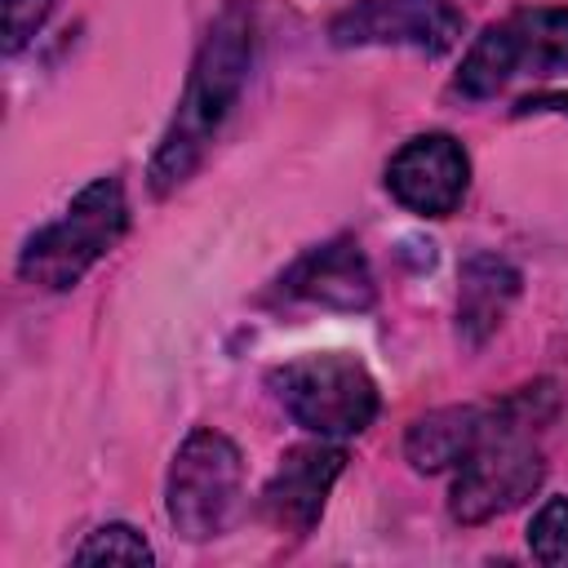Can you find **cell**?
I'll use <instances>...</instances> for the list:
<instances>
[{
	"label": "cell",
	"mask_w": 568,
	"mask_h": 568,
	"mask_svg": "<svg viewBox=\"0 0 568 568\" xmlns=\"http://www.w3.org/2000/svg\"><path fill=\"white\" fill-rule=\"evenodd\" d=\"M248 62H253V9H248V0H231L213 18V27L195 53L191 75H186V93H182L173 124H169L155 160H151V191L155 195L173 191L195 169L213 129L235 106L244 75H248Z\"/></svg>",
	"instance_id": "6da1fadb"
},
{
	"label": "cell",
	"mask_w": 568,
	"mask_h": 568,
	"mask_svg": "<svg viewBox=\"0 0 568 568\" xmlns=\"http://www.w3.org/2000/svg\"><path fill=\"white\" fill-rule=\"evenodd\" d=\"M240 448L217 430H195L169 466V519L186 541L217 537L240 501Z\"/></svg>",
	"instance_id": "8992f818"
},
{
	"label": "cell",
	"mask_w": 568,
	"mask_h": 568,
	"mask_svg": "<svg viewBox=\"0 0 568 568\" xmlns=\"http://www.w3.org/2000/svg\"><path fill=\"white\" fill-rule=\"evenodd\" d=\"M80 564H93V559H120V564H151V546L142 541V532H133L129 524H106L98 528L80 550H75Z\"/></svg>",
	"instance_id": "5bb4252c"
},
{
	"label": "cell",
	"mask_w": 568,
	"mask_h": 568,
	"mask_svg": "<svg viewBox=\"0 0 568 568\" xmlns=\"http://www.w3.org/2000/svg\"><path fill=\"white\" fill-rule=\"evenodd\" d=\"M271 386L288 408V417L315 430L320 439L359 435L377 417V382L355 355L342 351L288 359L284 368L271 373Z\"/></svg>",
	"instance_id": "277c9868"
},
{
	"label": "cell",
	"mask_w": 568,
	"mask_h": 568,
	"mask_svg": "<svg viewBox=\"0 0 568 568\" xmlns=\"http://www.w3.org/2000/svg\"><path fill=\"white\" fill-rule=\"evenodd\" d=\"M346 453L333 444H297L280 457L275 475L262 488V515L280 528V532H311V524L324 510V497L333 488V479L342 475Z\"/></svg>",
	"instance_id": "9c48e42d"
},
{
	"label": "cell",
	"mask_w": 568,
	"mask_h": 568,
	"mask_svg": "<svg viewBox=\"0 0 568 568\" xmlns=\"http://www.w3.org/2000/svg\"><path fill=\"white\" fill-rule=\"evenodd\" d=\"M515 75H568V9H519L493 22L470 44L457 84L470 98H493Z\"/></svg>",
	"instance_id": "5b68a950"
},
{
	"label": "cell",
	"mask_w": 568,
	"mask_h": 568,
	"mask_svg": "<svg viewBox=\"0 0 568 568\" xmlns=\"http://www.w3.org/2000/svg\"><path fill=\"white\" fill-rule=\"evenodd\" d=\"M532 395L537 390H524V395L506 399L493 417H484L475 448L457 462V479H453V497H448L453 519L484 524V519L519 506L541 484V453L532 448V435H528Z\"/></svg>",
	"instance_id": "7a4b0ae2"
},
{
	"label": "cell",
	"mask_w": 568,
	"mask_h": 568,
	"mask_svg": "<svg viewBox=\"0 0 568 568\" xmlns=\"http://www.w3.org/2000/svg\"><path fill=\"white\" fill-rule=\"evenodd\" d=\"M0 4H4V49L9 53H18L44 27V18L53 9V0H0Z\"/></svg>",
	"instance_id": "9a60e30c"
},
{
	"label": "cell",
	"mask_w": 568,
	"mask_h": 568,
	"mask_svg": "<svg viewBox=\"0 0 568 568\" xmlns=\"http://www.w3.org/2000/svg\"><path fill=\"white\" fill-rule=\"evenodd\" d=\"M284 293L333 311H364L373 306V275L355 240H328L288 266Z\"/></svg>",
	"instance_id": "30bf717a"
},
{
	"label": "cell",
	"mask_w": 568,
	"mask_h": 568,
	"mask_svg": "<svg viewBox=\"0 0 568 568\" xmlns=\"http://www.w3.org/2000/svg\"><path fill=\"white\" fill-rule=\"evenodd\" d=\"M528 550H532V559H541L550 568H568V497H550L532 515Z\"/></svg>",
	"instance_id": "4fadbf2b"
},
{
	"label": "cell",
	"mask_w": 568,
	"mask_h": 568,
	"mask_svg": "<svg viewBox=\"0 0 568 568\" xmlns=\"http://www.w3.org/2000/svg\"><path fill=\"white\" fill-rule=\"evenodd\" d=\"M333 44H408L444 53L462 36V13L448 0H355L328 27Z\"/></svg>",
	"instance_id": "52a82bcc"
},
{
	"label": "cell",
	"mask_w": 568,
	"mask_h": 568,
	"mask_svg": "<svg viewBox=\"0 0 568 568\" xmlns=\"http://www.w3.org/2000/svg\"><path fill=\"white\" fill-rule=\"evenodd\" d=\"M466 182H470V160L462 142L448 133H422L404 142L386 169L390 195L422 217H448L462 204Z\"/></svg>",
	"instance_id": "ba28073f"
},
{
	"label": "cell",
	"mask_w": 568,
	"mask_h": 568,
	"mask_svg": "<svg viewBox=\"0 0 568 568\" xmlns=\"http://www.w3.org/2000/svg\"><path fill=\"white\" fill-rule=\"evenodd\" d=\"M129 226V204L124 186L115 178L89 182L58 222L36 231L22 248L18 275L40 288H71Z\"/></svg>",
	"instance_id": "3957f363"
},
{
	"label": "cell",
	"mask_w": 568,
	"mask_h": 568,
	"mask_svg": "<svg viewBox=\"0 0 568 568\" xmlns=\"http://www.w3.org/2000/svg\"><path fill=\"white\" fill-rule=\"evenodd\" d=\"M484 417H488V413H479V408H470V404H462V408H435V413L417 417V422L408 426V439H404L408 462H413L417 470L457 466V462L475 448V439H479V430H484Z\"/></svg>",
	"instance_id": "8fae6325"
},
{
	"label": "cell",
	"mask_w": 568,
	"mask_h": 568,
	"mask_svg": "<svg viewBox=\"0 0 568 568\" xmlns=\"http://www.w3.org/2000/svg\"><path fill=\"white\" fill-rule=\"evenodd\" d=\"M515 288H519V275L501 257H470L462 266V328L470 333V342L497 328Z\"/></svg>",
	"instance_id": "7c38bea8"
}]
</instances>
